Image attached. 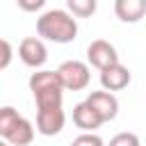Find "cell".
I'll use <instances>...</instances> for the list:
<instances>
[{
	"label": "cell",
	"instance_id": "1",
	"mask_svg": "<svg viewBox=\"0 0 146 146\" xmlns=\"http://www.w3.org/2000/svg\"><path fill=\"white\" fill-rule=\"evenodd\" d=\"M30 91L34 94V103L39 112L46 110H62L64 87L57 71H36L30 75Z\"/></svg>",
	"mask_w": 146,
	"mask_h": 146
},
{
	"label": "cell",
	"instance_id": "2",
	"mask_svg": "<svg viewBox=\"0 0 146 146\" xmlns=\"http://www.w3.org/2000/svg\"><path fill=\"white\" fill-rule=\"evenodd\" d=\"M36 34L55 43H68L78 36V23L71 11L50 9L36 18Z\"/></svg>",
	"mask_w": 146,
	"mask_h": 146
},
{
	"label": "cell",
	"instance_id": "3",
	"mask_svg": "<svg viewBox=\"0 0 146 146\" xmlns=\"http://www.w3.org/2000/svg\"><path fill=\"white\" fill-rule=\"evenodd\" d=\"M57 75L62 80V87L68 89V91H82L87 89L89 80H91V73H89V66L80 59H66L59 64L57 68Z\"/></svg>",
	"mask_w": 146,
	"mask_h": 146
},
{
	"label": "cell",
	"instance_id": "4",
	"mask_svg": "<svg viewBox=\"0 0 146 146\" xmlns=\"http://www.w3.org/2000/svg\"><path fill=\"white\" fill-rule=\"evenodd\" d=\"M87 59H89V64L96 66L98 71H105V68L119 64L116 48H114L110 41H105V39H96V41L89 43V48H87Z\"/></svg>",
	"mask_w": 146,
	"mask_h": 146
},
{
	"label": "cell",
	"instance_id": "5",
	"mask_svg": "<svg viewBox=\"0 0 146 146\" xmlns=\"http://www.w3.org/2000/svg\"><path fill=\"white\" fill-rule=\"evenodd\" d=\"M18 57H21V62H23L25 66L39 68V66L46 64L48 50H46V46H43L41 39H36V36H25V39L21 41V46H18Z\"/></svg>",
	"mask_w": 146,
	"mask_h": 146
},
{
	"label": "cell",
	"instance_id": "6",
	"mask_svg": "<svg viewBox=\"0 0 146 146\" xmlns=\"http://www.w3.org/2000/svg\"><path fill=\"white\" fill-rule=\"evenodd\" d=\"M87 103L100 114L103 121H112L116 116V112H119V100H116V96L112 91H91Z\"/></svg>",
	"mask_w": 146,
	"mask_h": 146
},
{
	"label": "cell",
	"instance_id": "7",
	"mask_svg": "<svg viewBox=\"0 0 146 146\" xmlns=\"http://www.w3.org/2000/svg\"><path fill=\"white\" fill-rule=\"evenodd\" d=\"M130 71L123 64H114L105 71H100V84L105 91H121L130 84Z\"/></svg>",
	"mask_w": 146,
	"mask_h": 146
},
{
	"label": "cell",
	"instance_id": "8",
	"mask_svg": "<svg viewBox=\"0 0 146 146\" xmlns=\"http://www.w3.org/2000/svg\"><path fill=\"white\" fill-rule=\"evenodd\" d=\"M64 110H46V112H36V130L43 137H52L59 135L64 128Z\"/></svg>",
	"mask_w": 146,
	"mask_h": 146
},
{
	"label": "cell",
	"instance_id": "9",
	"mask_svg": "<svg viewBox=\"0 0 146 146\" xmlns=\"http://www.w3.org/2000/svg\"><path fill=\"white\" fill-rule=\"evenodd\" d=\"M73 123H75L80 130H84V132H94V130L100 128L105 121H103L100 114L84 100V103H78V105L73 107Z\"/></svg>",
	"mask_w": 146,
	"mask_h": 146
},
{
	"label": "cell",
	"instance_id": "10",
	"mask_svg": "<svg viewBox=\"0 0 146 146\" xmlns=\"http://www.w3.org/2000/svg\"><path fill=\"white\" fill-rule=\"evenodd\" d=\"M114 14L123 23H137L146 16V0H114Z\"/></svg>",
	"mask_w": 146,
	"mask_h": 146
},
{
	"label": "cell",
	"instance_id": "11",
	"mask_svg": "<svg viewBox=\"0 0 146 146\" xmlns=\"http://www.w3.org/2000/svg\"><path fill=\"white\" fill-rule=\"evenodd\" d=\"M32 139H34V128H32V123L27 121V119H18V123L11 128V132L5 137V141L7 144H11V146H27V144H32Z\"/></svg>",
	"mask_w": 146,
	"mask_h": 146
},
{
	"label": "cell",
	"instance_id": "12",
	"mask_svg": "<svg viewBox=\"0 0 146 146\" xmlns=\"http://www.w3.org/2000/svg\"><path fill=\"white\" fill-rule=\"evenodd\" d=\"M66 7L73 16L78 18H89L96 14V7H98V0H66Z\"/></svg>",
	"mask_w": 146,
	"mask_h": 146
},
{
	"label": "cell",
	"instance_id": "13",
	"mask_svg": "<svg viewBox=\"0 0 146 146\" xmlns=\"http://www.w3.org/2000/svg\"><path fill=\"white\" fill-rule=\"evenodd\" d=\"M18 119H21V114L14 110V107H2L0 110V135L2 137H7L9 132H11V128L18 123Z\"/></svg>",
	"mask_w": 146,
	"mask_h": 146
},
{
	"label": "cell",
	"instance_id": "14",
	"mask_svg": "<svg viewBox=\"0 0 146 146\" xmlns=\"http://www.w3.org/2000/svg\"><path fill=\"white\" fill-rule=\"evenodd\" d=\"M110 146H139V137L135 132H119L110 139Z\"/></svg>",
	"mask_w": 146,
	"mask_h": 146
},
{
	"label": "cell",
	"instance_id": "15",
	"mask_svg": "<svg viewBox=\"0 0 146 146\" xmlns=\"http://www.w3.org/2000/svg\"><path fill=\"white\" fill-rule=\"evenodd\" d=\"M71 146H105V144H103V139H100L98 135H94V132H82V135H78V137L71 141Z\"/></svg>",
	"mask_w": 146,
	"mask_h": 146
},
{
	"label": "cell",
	"instance_id": "16",
	"mask_svg": "<svg viewBox=\"0 0 146 146\" xmlns=\"http://www.w3.org/2000/svg\"><path fill=\"white\" fill-rule=\"evenodd\" d=\"M0 46H2V59H0V68H7V66H9V62H11V43H9L7 39H2V41H0Z\"/></svg>",
	"mask_w": 146,
	"mask_h": 146
},
{
	"label": "cell",
	"instance_id": "17",
	"mask_svg": "<svg viewBox=\"0 0 146 146\" xmlns=\"http://www.w3.org/2000/svg\"><path fill=\"white\" fill-rule=\"evenodd\" d=\"M16 2H18V7L23 11H36V9H41L46 5V0H16Z\"/></svg>",
	"mask_w": 146,
	"mask_h": 146
},
{
	"label": "cell",
	"instance_id": "18",
	"mask_svg": "<svg viewBox=\"0 0 146 146\" xmlns=\"http://www.w3.org/2000/svg\"><path fill=\"white\" fill-rule=\"evenodd\" d=\"M0 146H11V144H0Z\"/></svg>",
	"mask_w": 146,
	"mask_h": 146
}]
</instances>
